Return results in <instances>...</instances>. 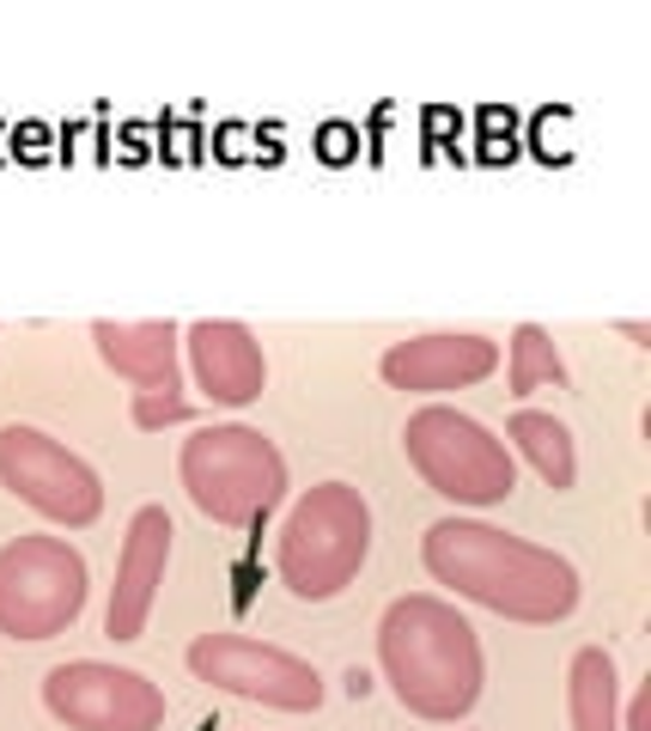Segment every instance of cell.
Segmentation results:
<instances>
[{"label":"cell","instance_id":"1","mask_svg":"<svg viewBox=\"0 0 651 731\" xmlns=\"http://www.w3.org/2000/svg\"><path fill=\"white\" fill-rule=\"evenodd\" d=\"M79 597H86V567L74 549L25 537L0 555V628L7 634L49 640L79 616Z\"/></svg>","mask_w":651,"mask_h":731},{"label":"cell","instance_id":"2","mask_svg":"<svg viewBox=\"0 0 651 731\" xmlns=\"http://www.w3.org/2000/svg\"><path fill=\"white\" fill-rule=\"evenodd\" d=\"M0 482L13 494H25L31 506H43L49 518H67V525H86L98 513L92 476L67 452H55L43 433H31V427H7L0 433Z\"/></svg>","mask_w":651,"mask_h":731},{"label":"cell","instance_id":"3","mask_svg":"<svg viewBox=\"0 0 651 731\" xmlns=\"http://www.w3.org/2000/svg\"><path fill=\"white\" fill-rule=\"evenodd\" d=\"M49 707L62 719L86 731H140L153 719V701L140 689V677L128 670H98V665H74L49 677Z\"/></svg>","mask_w":651,"mask_h":731},{"label":"cell","instance_id":"4","mask_svg":"<svg viewBox=\"0 0 651 731\" xmlns=\"http://www.w3.org/2000/svg\"><path fill=\"white\" fill-rule=\"evenodd\" d=\"M165 530V518L158 513H140L135 525V549H128V579H123V592H116V604H110V634L128 640L140 622V604H146V579H153V537Z\"/></svg>","mask_w":651,"mask_h":731},{"label":"cell","instance_id":"5","mask_svg":"<svg viewBox=\"0 0 651 731\" xmlns=\"http://www.w3.org/2000/svg\"><path fill=\"white\" fill-rule=\"evenodd\" d=\"M13 159H25V165H43V159H49V128H43V123H18V128H13Z\"/></svg>","mask_w":651,"mask_h":731},{"label":"cell","instance_id":"6","mask_svg":"<svg viewBox=\"0 0 651 731\" xmlns=\"http://www.w3.org/2000/svg\"><path fill=\"white\" fill-rule=\"evenodd\" d=\"M354 128H347V123H329L323 128V147H317V153H323L329 159V165H342V159H354Z\"/></svg>","mask_w":651,"mask_h":731},{"label":"cell","instance_id":"7","mask_svg":"<svg viewBox=\"0 0 651 731\" xmlns=\"http://www.w3.org/2000/svg\"><path fill=\"white\" fill-rule=\"evenodd\" d=\"M481 123H487V128H499V123H506V116H499V110H487ZM512 153H518L512 128H506V140H499V135H487V140H481V159H512Z\"/></svg>","mask_w":651,"mask_h":731}]
</instances>
